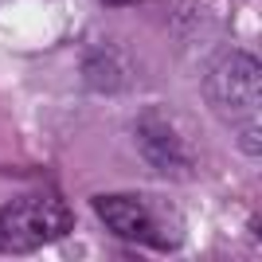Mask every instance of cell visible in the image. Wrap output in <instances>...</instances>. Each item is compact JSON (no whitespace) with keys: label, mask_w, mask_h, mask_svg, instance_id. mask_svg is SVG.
<instances>
[{"label":"cell","mask_w":262,"mask_h":262,"mask_svg":"<svg viewBox=\"0 0 262 262\" xmlns=\"http://www.w3.org/2000/svg\"><path fill=\"white\" fill-rule=\"evenodd\" d=\"M102 4H110V8H121V4H137V0H102Z\"/></svg>","instance_id":"cell-5"},{"label":"cell","mask_w":262,"mask_h":262,"mask_svg":"<svg viewBox=\"0 0 262 262\" xmlns=\"http://www.w3.org/2000/svg\"><path fill=\"white\" fill-rule=\"evenodd\" d=\"M208 102L211 110L227 114V118H243L247 110L254 114L258 110V63L251 55L219 59L208 78Z\"/></svg>","instance_id":"cell-3"},{"label":"cell","mask_w":262,"mask_h":262,"mask_svg":"<svg viewBox=\"0 0 262 262\" xmlns=\"http://www.w3.org/2000/svg\"><path fill=\"white\" fill-rule=\"evenodd\" d=\"M75 211L59 192H28L0 208V254H32L71 235Z\"/></svg>","instance_id":"cell-2"},{"label":"cell","mask_w":262,"mask_h":262,"mask_svg":"<svg viewBox=\"0 0 262 262\" xmlns=\"http://www.w3.org/2000/svg\"><path fill=\"white\" fill-rule=\"evenodd\" d=\"M137 141H141V153L153 168L172 172V176L188 172V145L180 141V133H176L161 114H153V110L141 114V121H137Z\"/></svg>","instance_id":"cell-4"},{"label":"cell","mask_w":262,"mask_h":262,"mask_svg":"<svg viewBox=\"0 0 262 262\" xmlns=\"http://www.w3.org/2000/svg\"><path fill=\"white\" fill-rule=\"evenodd\" d=\"M94 215L114 231L118 239L149 247V251H180L184 247V215L168 196L161 192H110L90 200Z\"/></svg>","instance_id":"cell-1"}]
</instances>
